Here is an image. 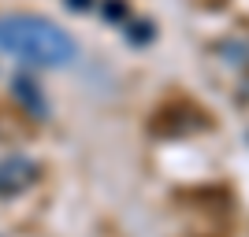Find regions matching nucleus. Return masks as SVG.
<instances>
[{
    "mask_svg": "<svg viewBox=\"0 0 249 237\" xmlns=\"http://www.w3.org/2000/svg\"><path fill=\"white\" fill-rule=\"evenodd\" d=\"M0 52L15 56L19 63L30 67H71L78 60V45L63 26H56L45 15H30V11H11L0 15Z\"/></svg>",
    "mask_w": 249,
    "mask_h": 237,
    "instance_id": "f257e3e1",
    "label": "nucleus"
},
{
    "mask_svg": "<svg viewBox=\"0 0 249 237\" xmlns=\"http://www.w3.org/2000/svg\"><path fill=\"white\" fill-rule=\"evenodd\" d=\"M37 163L34 159H26V156H4L0 159V196H19L26 193V189L37 182Z\"/></svg>",
    "mask_w": 249,
    "mask_h": 237,
    "instance_id": "f03ea898",
    "label": "nucleus"
},
{
    "mask_svg": "<svg viewBox=\"0 0 249 237\" xmlns=\"http://www.w3.org/2000/svg\"><path fill=\"white\" fill-rule=\"evenodd\" d=\"M15 96H19L34 115H45V111H49V104L41 100V93H37V85H34L30 78H15Z\"/></svg>",
    "mask_w": 249,
    "mask_h": 237,
    "instance_id": "7ed1b4c3",
    "label": "nucleus"
}]
</instances>
